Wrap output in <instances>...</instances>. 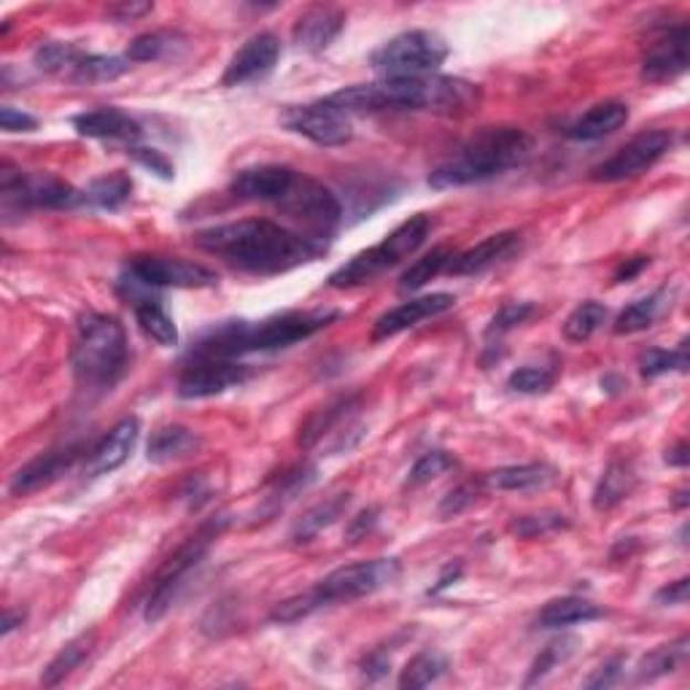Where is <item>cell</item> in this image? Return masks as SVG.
<instances>
[{
    "mask_svg": "<svg viewBox=\"0 0 690 690\" xmlns=\"http://www.w3.org/2000/svg\"><path fill=\"white\" fill-rule=\"evenodd\" d=\"M609 311L607 305L596 300H585L583 305H577L575 311L569 313V318L564 322V337L569 343H585L602 330V324L607 322Z\"/></svg>",
    "mask_w": 690,
    "mask_h": 690,
    "instance_id": "ab89813d",
    "label": "cell"
},
{
    "mask_svg": "<svg viewBox=\"0 0 690 690\" xmlns=\"http://www.w3.org/2000/svg\"><path fill=\"white\" fill-rule=\"evenodd\" d=\"M453 257H456L453 249L437 245V249H431L429 254L416 259V262L405 270L402 279H399V289H402V292H418V289L427 286L431 279H437L440 273H448V264L453 262Z\"/></svg>",
    "mask_w": 690,
    "mask_h": 690,
    "instance_id": "74e56055",
    "label": "cell"
},
{
    "mask_svg": "<svg viewBox=\"0 0 690 690\" xmlns=\"http://www.w3.org/2000/svg\"><path fill=\"white\" fill-rule=\"evenodd\" d=\"M534 313H537V305H534V302H508V305L499 307L496 316L491 318L489 330H485V337H489V341H494L496 337L499 341V337L508 335L510 330L526 324Z\"/></svg>",
    "mask_w": 690,
    "mask_h": 690,
    "instance_id": "7dc6e473",
    "label": "cell"
},
{
    "mask_svg": "<svg viewBox=\"0 0 690 690\" xmlns=\"http://www.w3.org/2000/svg\"><path fill=\"white\" fill-rule=\"evenodd\" d=\"M569 526V518L561 513H537V515H521L510 523V532L523 540L545 537V534L558 532V529Z\"/></svg>",
    "mask_w": 690,
    "mask_h": 690,
    "instance_id": "c3c4849f",
    "label": "cell"
},
{
    "mask_svg": "<svg viewBox=\"0 0 690 690\" xmlns=\"http://www.w3.org/2000/svg\"><path fill=\"white\" fill-rule=\"evenodd\" d=\"M22 620H24V615L20 613V615H14V613H6V618H3V628H0V634H11L14 631L17 626H22Z\"/></svg>",
    "mask_w": 690,
    "mask_h": 690,
    "instance_id": "be15d7a7",
    "label": "cell"
},
{
    "mask_svg": "<svg viewBox=\"0 0 690 690\" xmlns=\"http://www.w3.org/2000/svg\"><path fill=\"white\" fill-rule=\"evenodd\" d=\"M453 305L456 297L448 292L424 294V297L402 302V305L386 311L384 316L373 324V341H388V337L399 335V332L405 330H412V326L427 322V318L442 316V313L451 311Z\"/></svg>",
    "mask_w": 690,
    "mask_h": 690,
    "instance_id": "ffe728a7",
    "label": "cell"
},
{
    "mask_svg": "<svg viewBox=\"0 0 690 690\" xmlns=\"http://www.w3.org/2000/svg\"><path fill=\"white\" fill-rule=\"evenodd\" d=\"M688 459L690 456H688V442L686 440L677 442V446L667 453V464H671V467H688Z\"/></svg>",
    "mask_w": 690,
    "mask_h": 690,
    "instance_id": "94428289",
    "label": "cell"
},
{
    "mask_svg": "<svg viewBox=\"0 0 690 690\" xmlns=\"http://www.w3.org/2000/svg\"><path fill=\"white\" fill-rule=\"evenodd\" d=\"M448 669V658L440 656L437 650H424L418 656H412L408 661V667L399 675V688L405 690H416V688H427L431 682L440 680Z\"/></svg>",
    "mask_w": 690,
    "mask_h": 690,
    "instance_id": "f35d334b",
    "label": "cell"
},
{
    "mask_svg": "<svg viewBox=\"0 0 690 690\" xmlns=\"http://www.w3.org/2000/svg\"><path fill=\"white\" fill-rule=\"evenodd\" d=\"M521 243V236L513 230L508 232H496V236L480 240L472 249L461 251V254L453 257V262L448 264V273L451 275H480L485 270H491L494 264L508 259Z\"/></svg>",
    "mask_w": 690,
    "mask_h": 690,
    "instance_id": "cb8c5ba5",
    "label": "cell"
},
{
    "mask_svg": "<svg viewBox=\"0 0 690 690\" xmlns=\"http://www.w3.org/2000/svg\"><path fill=\"white\" fill-rule=\"evenodd\" d=\"M192 243L249 275H283L326 254V243L275 224L270 219H240L195 232Z\"/></svg>",
    "mask_w": 690,
    "mask_h": 690,
    "instance_id": "6da1fadb",
    "label": "cell"
},
{
    "mask_svg": "<svg viewBox=\"0 0 690 690\" xmlns=\"http://www.w3.org/2000/svg\"><path fill=\"white\" fill-rule=\"evenodd\" d=\"M459 575H461V564H456V566L451 564V566H448V569H446V575H442L440 581H437V585H435V588L429 590V594H440L442 588H448V585L459 581Z\"/></svg>",
    "mask_w": 690,
    "mask_h": 690,
    "instance_id": "6125c7cd",
    "label": "cell"
},
{
    "mask_svg": "<svg viewBox=\"0 0 690 690\" xmlns=\"http://www.w3.org/2000/svg\"><path fill=\"white\" fill-rule=\"evenodd\" d=\"M119 286L125 289L127 297L133 300V311H135V322H138L140 332L146 337H151L154 343L163 345V348H172L178 345V326L172 322V316L165 311V305L157 297H151V289L138 286V283L122 279Z\"/></svg>",
    "mask_w": 690,
    "mask_h": 690,
    "instance_id": "7402d4cb",
    "label": "cell"
},
{
    "mask_svg": "<svg viewBox=\"0 0 690 690\" xmlns=\"http://www.w3.org/2000/svg\"><path fill=\"white\" fill-rule=\"evenodd\" d=\"M399 572H402V566H399L397 558H373L337 566L335 572H330L311 590L281 602L273 609V620L275 624H297V620L307 618L316 609L330 607V604L365 599V596L375 594V590L397 583Z\"/></svg>",
    "mask_w": 690,
    "mask_h": 690,
    "instance_id": "8992f818",
    "label": "cell"
},
{
    "mask_svg": "<svg viewBox=\"0 0 690 690\" xmlns=\"http://www.w3.org/2000/svg\"><path fill=\"white\" fill-rule=\"evenodd\" d=\"M553 480H556V470L551 464L534 461V464L499 467V470L485 474L480 485H489V489L496 491H537L551 485Z\"/></svg>",
    "mask_w": 690,
    "mask_h": 690,
    "instance_id": "4316f807",
    "label": "cell"
},
{
    "mask_svg": "<svg viewBox=\"0 0 690 690\" xmlns=\"http://www.w3.org/2000/svg\"><path fill=\"white\" fill-rule=\"evenodd\" d=\"M90 451L82 446V442H71L65 448H54V451L39 453L35 459H30L28 464L17 470L14 478H11L9 491L14 496H28L33 491L46 489L54 480H60L63 474L76 464L79 456H86Z\"/></svg>",
    "mask_w": 690,
    "mask_h": 690,
    "instance_id": "e0dca14e",
    "label": "cell"
},
{
    "mask_svg": "<svg viewBox=\"0 0 690 690\" xmlns=\"http://www.w3.org/2000/svg\"><path fill=\"white\" fill-rule=\"evenodd\" d=\"M628 122V106L620 101H604L596 103L594 108L577 116L569 127H566V138L572 140H599L613 135Z\"/></svg>",
    "mask_w": 690,
    "mask_h": 690,
    "instance_id": "484cf974",
    "label": "cell"
},
{
    "mask_svg": "<svg viewBox=\"0 0 690 690\" xmlns=\"http://www.w3.org/2000/svg\"><path fill=\"white\" fill-rule=\"evenodd\" d=\"M294 178H297V170L289 168V165H254V168L236 172V178L230 181V195L240 202L279 206Z\"/></svg>",
    "mask_w": 690,
    "mask_h": 690,
    "instance_id": "d6986e66",
    "label": "cell"
},
{
    "mask_svg": "<svg viewBox=\"0 0 690 690\" xmlns=\"http://www.w3.org/2000/svg\"><path fill=\"white\" fill-rule=\"evenodd\" d=\"M388 669V658L384 656V652H373V656L365 661V677L367 680H378V677H384Z\"/></svg>",
    "mask_w": 690,
    "mask_h": 690,
    "instance_id": "91938a15",
    "label": "cell"
},
{
    "mask_svg": "<svg viewBox=\"0 0 690 690\" xmlns=\"http://www.w3.org/2000/svg\"><path fill=\"white\" fill-rule=\"evenodd\" d=\"M620 667H624V661H620V658H615V661L604 663V667L596 671L594 677H588V680H585V688H609V686H615V682H618V677H620Z\"/></svg>",
    "mask_w": 690,
    "mask_h": 690,
    "instance_id": "9f6ffc18",
    "label": "cell"
},
{
    "mask_svg": "<svg viewBox=\"0 0 690 690\" xmlns=\"http://www.w3.org/2000/svg\"><path fill=\"white\" fill-rule=\"evenodd\" d=\"M675 146V133L671 129H645V133L634 135L626 146L602 165L590 170V181L599 184H618L628 181V178L642 176L658 163V159Z\"/></svg>",
    "mask_w": 690,
    "mask_h": 690,
    "instance_id": "4fadbf2b",
    "label": "cell"
},
{
    "mask_svg": "<svg viewBox=\"0 0 690 690\" xmlns=\"http://www.w3.org/2000/svg\"><path fill=\"white\" fill-rule=\"evenodd\" d=\"M127 332L116 316L86 313L79 318L71 348V367L79 386L92 391H111L127 373Z\"/></svg>",
    "mask_w": 690,
    "mask_h": 690,
    "instance_id": "5b68a950",
    "label": "cell"
},
{
    "mask_svg": "<svg viewBox=\"0 0 690 690\" xmlns=\"http://www.w3.org/2000/svg\"><path fill=\"white\" fill-rule=\"evenodd\" d=\"M313 478H316V467H311V464H302V467H294V470H289L279 483H275V489L270 491L268 513H275V510L283 508V504L292 502L300 491H305L307 485L313 483Z\"/></svg>",
    "mask_w": 690,
    "mask_h": 690,
    "instance_id": "ee69618b",
    "label": "cell"
},
{
    "mask_svg": "<svg viewBox=\"0 0 690 690\" xmlns=\"http://www.w3.org/2000/svg\"><path fill=\"white\" fill-rule=\"evenodd\" d=\"M187 46V39L172 30H151L129 41L127 60L129 63H159V60L176 58Z\"/></svg>",
    "mask_w": 690,
    "mask_h": 690,
    "instance_id": "d6a6232c",
    "label": "cell"
},
{
    "mask_svg": "<svg viewBox=\"0 0 690 690\" xmlns=\"http://www.w3.org/2000/svg\"><path fill=\"white\" fill-rule=\"evenodd\" d=\"M0 195L6 206L46 208V211H65V208H79L86 202L82 189L71 187L63 178L52 172L14 170L9 159L0 168Z\"/></svg>",
    "mask_w": 690,
    "mask_h": 690,
    "instance_id": "8fae6325",
    "label": "cell"
},
{
    "mask_svg": "<svg viewBox=\"0 0 690 690\" xmlns=\"http://www.w3.org/2000/svg\"><path fill=\"white\" fill-rule=\"evenodd\" d=\"M281 127L302 135L316 146H345L354 138L351 116L332 106L326 97L316 103H305V106H286L281 114Z\"/></svg>",
    "mask_w": 690,
    "mask_h": 690,
    "instance_id": "5bb4252c",
    "label": "cell"
},
{
    "mask_svg": "<svg viewBox=\"0 0 690 690\" xmlns=\"http://www.w3.org/2000/svg\"><path fill=\"white\" fill-rule=\"evenodd\" d=\"M348 504H351V494H332L322 499L318 504H313V508L307 510L297 523H294L292 542L302 545V542H311L313 537H318L324 529H330L332 523L341 521V518L345 515V510H348Z\"/></svg>",
    "mask_w": 690,
    "mask_h": 690,
    "instance_id": "f1b7e54d",
    "label": "cell"
},
{
    "mask_svg": "<svg viewBox=\"0 0 690 690\" xmlns=\"http://www.w3.org/2000/svg\"><path fill=\"white\" fill-rule=\"evenodd\" d=\"M435 230V221H431L429 213H416L410 216L408 221L397 227L394 232L380 240V243L369 245V249L359 251L354 259L337 268L335 273L330 275V286L332 289H354V286H365V283H373L375 279L388 273L391 268L402 264L405 259H410L427 243V238Z\"/></svg>",
    "mask_w": 690,
    "mask_h": 690,
    "instance_id": "52a82bcc",
    "label": "cell"
},
{
    "mask_svg": "<svg viewBox=\"0 0 690 690\" xmlns=\"http://www.w3.org/2000/svg\"><path fill=\"white\" fill-rule=\"evenodd\" d=\"M483 92L478 84L456 76H402L380 79L332 92L326 101L345 116L380 114V111H431L442 116H464L478 106Z\"/></svg>",
    "mask_w": 690,
    "mask_h": 690,
    "instance_id": "7a4b0ae2",
    "label": "cell"
},
{
    "mask_svg": "<svg viewBox=\"0 0 690 690\" xmlns=\"http://www.w3.org/2000/svg\"><path fill=\"white\" fill-rule=\"evenodd\" d=\"M556 384V367H518L508 378V386L518 394H545L547 388Z\"/></svg>",
    "mask_w": 690,
    "mask_h": 690,
    "instance_id": "681fc988",
    "label": "cell"
},
{
    "mask_svg": "<svg viewBox=\"0 0 690 690\" xmlns=\"http://www.w3.org/2000/svg\"><path fill=\"white\" fill-rule=\"evenodd\" d=\"M532 154V138L526 129L499 125L480 127L451 157L442 159L429 172L431 189H459L472 184L491 181L504 176L508 170L521 168Z\"/></svg>",
    "mask_w": 690,
    "mask_h": 690,
    "instance_id": "277c9868",
    "label": "cell"
},
{
    "mask_svg": "<svg viewBox=\"0 0 690 690\" xmlns=\"http://www.w3.org/2000/svg\"><path fill=\"white\" fill-rule=\"evenodd\" d=\"M688 652H690L688 637H680V639H675V642L656 647V650L647 652L642 661H639L637 680L650 682V680H658V677L675 675L677 669H682L688 663Z\"/></svg>",
    "mask_w": 690,
    "mask_h": 690,
    "instance_id": "836d02e7",
    "label": "cell"
},
{
    "mask_svg": "<svg viewBox=\"0 0 690 690\" xmlns=\"http://www.w3.org/2000/svg\"><path fill=\"white\" fill-rule=\"evenodd\" d=\"M478 494H480V483L478 485H474V483L456 485L451 494L442 496L440 508H437V515H440V518H453V515L464 513V510L470 508L474 499H478Z\"/></svg>",
    "mask_w": 690,
    "mask_h": 690,
    "instance_id": "816d5d0a",
    "label": "cell"
},
{
    "mask_svg": "<svg viewBox=\"0 0 690 690\" xmlns=\"http://www.w3.org/2000/svg\"><path fill=\"white\" fill-rule=\"evenodd\" d=\"M281 58V39L275 33H257L251 35L243 46L232 54L230 65H227L224 76H221V84L224 86H240L257 82V79H264L270 71H273L275 63Z\"/></svg>",
    "mask_w": 690,
    "mask_h": 690,
    "instance_id": "ac0fdd59",
    "label": "cell"
},
{
    "mask_svg": "<svg viewBox=\"0 0 690 690\" xmlns=\"http://www.w3.org/2000/svg\"><path fill=\"white\" fill-rule=\"evenodd\" d=\"M0 127H3L6 133H33V129L39 127V119L24 114V111L3 106L0 108Z\"/></svg>",
    "mask_w": 690,
    "mask_h": 690,
    "instance_id": "f5cc1de1",
    "label": "cell"
},
{
    "mask_svg": "<svg viewBox=\"0 0 690 690\" xmlns=\"http://www.w3.org/2000/svg\"><path fill=\"white\" fill-rule=\"evenodd\" d=\"M669 300H671L669 289H658L650 297L631 302V305H628L626 311H620V316L615 318L613 332L615 335H637V332L650 330V326L661 318V313L667 311V305H671Z\"/></svg>",
    "mask_w": 690,
    "mask_h": 690,
    "instance_id": "1f68e13d",
    "label": "cell"
},
{
    "mask_svg": "<svg viewBox=\"0 0 690 690\" xmlns=\"http://www.w3.org/2000/svg\"><path fill=\"white\" fill-rule=\"evenodd\" d=\"M251 378L249 365H238L236 359H187L178 375V397L208 399L224 394L227 388L243 386Z\"/></svg>",
    "mask_w": 690,
    "mask_h": 690,
    "instance_id": "9a60e30c",
    "label": "cell"
},
{
    "mask_svg": "<svg viewBox=\"0 0 690 690\" xmlns=\"http://www.w3.org/2000/svg\"><path fill=\"white\" fill-rule=\"evenodd\" d=\"M337 318L341 311L335 307H316V311H286L262 322H224L208 330L189 351L187 359H238L257 351L289 348L332 326Z\"/></svg>",
    "mask_w": 690,
    "mask_h": 690,
    "instance_id": "3957f363",
    "label": "cell"
},
{
    "mask_svg": "<svg viewBox=\"0 0 690 690\" xmlns=\"http://www.w3.org/2000/svg\"><path fill=\"white\" fill-rule=\"evenodd\" d=\"M456 459L448 451H429L424 453L416 464L410 467L408 480H405V489H421V485L431 483L435 478L446 474L448 470H453Z\"/></svg>",
    "mask_w": 690,
    "mask_h": 690,
    "instance_id": "bcb514c9",
    "label": "cell"
},
{
    "mask_svg": "<svg viewBox=\"0 0 690 690\" xmlns=\"http://www.w3.org/2000/svg\"><path fill=\"white\" fill-rule=\"evenodd\" d=\"M197 448H200V437L192 429L170 424V427H159L154 431L146 456H149V461H154V464H168V461L195 453Z\"/></svg>",
    "mask_w": 690,
    "mask_h": 690,
    "instance_id": "4dcf8cb0",
    "label": "cell"
},
{
    "mask_svg": "<svg viewBox=\"0 0 690 690\" xmlns=\"http://www.w3.org/2000/svg\"><path fill=\"white\" fill-rule=\"evenodd\" d=\"M92 642H95V631H84V634H79L76 639H71V642H67L63 650H60L58 656L46 663V669H43V675H41L43 686L46 688L60 686L67 675H73V671L82 667L84 658L90 656Z\"/></svg>",
    "mask_w": 690,
    "mask_h": 690,
    "instance_id": "8d00e7d4",
    "label": "cell"
},
{
    "mask_svg": "<svg viewBox=\"0 0 690 690\" xmlns=\"http://www.w3.org/2000/svg\"><path fill=\"white\" fill-rule=\"evenodd\" d=\"M688 590H690V581L688 577H680V581L669 583L667 588L658 590L656 604H661V607H669V604H688Z\"/></svg>",
    "mask_w": 690,
    "mask_h": 690,
    "instance_id": "11a10c76",
    "label": "cell"
},
{
    "mask_svg": "<svg viewBox=\"0 0 690 690\" xmlns=\"http://www.w3.org/2000/svg\"><path fill=\"white\" fill-rule=\"evenodd\" d=\"M151 9H154L151 3H122V6H114V9H108V17L116 22H133V20H138V17L149 14Z\"/></svg>",
    "mask_w": 690,
    "mask_h": 690,
    "instance_id": "6f0895ef",
    "label": "cell"
},
{
    "mask_svg": "<svg viewBox=\"0 0 690 690\" xmlns=\"http://www.w3.org/2000/svg\"><path fill=\"white\" fill-rule=\"evenodd\" d=\"M227 523H230L227 521V515L206 521L200 529H197L192 537L184 542V545L178 547L168 561H165L163 569H159L157 577H154L149 599H146V607H144V618L149 620V624L163 618V615L172 607V602L178 599V590L187 585L189 575H192L197 566L202 564V558L208 556V551H211L216 537L224 532Z\"/></svg>",
    "mask_w": 690,
    "mask_h": 690,
    "instance_id": "ba28073f",
    "label": "cell"
},
{
    "mask_svg": "<svg viewBox=\"0 0 690 690\" xmlns=\"http://www.w3.org/2000/svg\"><path fill=\"white\" fill-rule=\"evenodd\" d=\"M82 52H79L73 43H63V41H46L35 49L33 60L41 71L46 73H71L73 65L79 63Z\"/></svg>",
    "mask_w": 690,
    "mask_h": 690,
    "instance_id": "f6af8a7d",
    "label": "cell"
},
{
    "mask_svg": "<svg viewBox=\"0 0 690 690\" xmlns=\"http://www.w3.org/2000/svg\"><path fill=\"white\" fill-rule=\"evenodd\" d=\"M127 154L135 159V163L144 165L146 170H151L154 176L165 178V181H172V176H176V168H172V163L165 157L163 151L146 149V146H129Z\"/></svg>",
    "mask_w": 690,
    "mask_h": 690,
    "instance_id": "f907efd6",
    "label": "cell"
},
{
    "mask_svg": "<svg viewBox=\"0 0 690 690\" xmlns=\"http://www.w3.org/2000/svg\"><path fill=\"white\" fill-rule=\"evenodd\" d=\"M639 369L645 378H658L663 373H688V341H682L675 351L647 348L639 359Z\"/></svg>",
    "mask_w": 690,
    "mask_h": 690,
    "instance_id": "b9f144b4",
    "label": "cell"
},
{
    "mask_svg": "<svg viewBox=\"0 0 690 690\" xmlns=\"http://www.w3.org/2000/svg\"><path fill=\"white\" fill-rule=\"evenodd\" d=\"M356 405V397H341L335 402H330L326 408L316 410L300 429V446L311 448L318 440H324L326 435H335V427H341L343 421H348V412Z\"/></svg>",
    "mask_w": 690,
    "mask_h": 690,
    "instance_id": "d590c367",
    "label": "cell"
},
{
    "mask_svg": "<svg viewBox=\"0 0 690 690\" xmlns=\"http://www.w3.org/2000/svg\"><path fill=\"white\" fill-rule=\"evenodd\" d=\"M650 264V257H634V259H626L624 264L618 268V273H615V283H626L631 279H637L639 273Z\"/></svg>",
    "mask_w": 690,
    "mask_h": 690,
    "instance_id": "680465c9",
    "label": "cell"
},
{
    "mask_svg": "<svg viewBox=\"0 0 690 690\" xmlns=\"http://www.w3.org/2000/svg\"><path fill=\"white\" fill-rule=\"evenodd\" d=\"M129 71L127 58H114V54H84L79 58V63L73 65L71 76L76 82H114L122 73Z\"/></svg>",
    "mask_w": 690,
    "mask_h": 690,
    "instance_id": "60d3db41",
    "label": "cell"
},
{
    "mask_svg": "<svg viewBox=\"0 0 690 690\" xmlns=\"http://www.w3.org/2000/svg\"><path fill=\"white\" fill-rule=\"evenodd\" d=\"M122 279L138 283L144 289H211L219 275L200 262H189L181 257L140 254L127 262Z\"/></svg>",
    "mask_w": 690,
    "mask_h": 690,
    "instance_id": "7c38bea8",
    "label": "cell"
},
{
    "mask_svg": "<svg viewBox=\"0 0 690 690\" xmlns=\"http://www.w3.org/2000/svg\"><path fill=\"white\" fill-rule=\"evenodd\" d=\"M73 127H76L79 135L84 138H95V140H125V144L133 146L135 140L144 135L138 122L133 116L125 114L122 108H95V111H84V114L73 116Z\"/></svg>",
    "mask_w": 690,
    "mask_h": 690,
    "instance_id": "603a6c76",
    "label": "cell"
},
{
    "mask_svg": "<svg viewBox=\"0 0 690 690\" xmlns=\"http://www.w3.org/2000/svg\"><path fill=\"white\" fill-rule=\"evenodd\" d=\"M451 49L431 30H408L394 35L378 52H373L369 63L380 73V79L429 76L448 60Z\"/></svg>",
    "mask_w": 690,
    "mask_h": 690,
    "instance_id": "9c48e42d",
    "label": "cell"
},
{
    "mask_svg": "<svg viewBox=\"0 0 690 690\" xmlns=\"http://www.w3.org/2000/svg\"><path fill=\"white\" fill-rule=\"evenodd\" d=\"M138 437H140L138 418L135 416L122 418V421L116 424V427L111 429L95 448H90L84 472L90 474V478H97V474H108V472L119 470V467L129 459V453L135 451V446H138Z\"/></svg>",
    "mask_w": 690,
    "mask_h": 690,
    "instance_id": "44dd1931",
    "label": "cell"
},
{
    "mask_svg": "<svg viewBox=\"0 0 690 690\" xmlns=\"http://www.w3.org/2000/svg\"><path fill=\"white\" fill-rule=\"evenodd\" d=\"M637 489V470L631 467V461H609V467L604 470L602 480L596 483L594 491V508L596 510H613L618 508L624 499L631 496V491Z\"/></svg>",
    "mask_w": 690,
    "mask_h": 690,
    "instance_id": "f546056e",
    "label": "cell"
},
{
    "mask_svg": "<svg viewBox=\"0 0 690 690\" xmlns=\"http://www.w3.org/2000/svg\"><path fill=\"white\" fill-rule=\"evenodd\" d=\"M688 22L663 28L642 54V79L645 82H671L688 71Z\"/></svg>",
    "mask_w": 690,
    "mask_h": 690,
    "instance_id": "2e32d148",
    "label": "cell"
},
{
    "mask_svg": "<svg viewBox=\"0 0 690 690\" xmlns=\"http://www.w3.org/2000/svg\"><path fill=\"white\" fill-rule=\"evenodd\" d=\"M675 496H677V499H675V508H677V510L688 508V491H677Z\"/></svg>",
    "mask_w": 690,
    "mask_h": 690,
    "instance_id": "e7e4bbea",
    "label": "cell"
},
{
    "mask_svg": "<svg viewBox=\"0 0 690 690\" xmlns=\"http://www.w3.org/2000/svg\"><path fill=\"white\" fill-rule=\"evenodd\" d=\"M604 618L599 604L583 599V596H561L547 602L537 615V628H566L575 624H590Z\"/></svg>",
    "mask_w": 690,
    "mask_h": 690,
    "instance_id": "83f0119b",
    "label": "cell"
},
{
    "mask_svg": "<svg viewBox=\"0 0 690 690\" xmlns=\"http://www.w3.org/2000/svg\"><path fill=\"white\" fill-rule=\"evenodd\" d=\"M86 202L103 208V211H119L133 195V178L125 170H111L103 176L92 178L84 189Z\"/></svg>",
    "mask_w": 690,
    "mask_h": 690,
    "instance_id": "e575fe53",
    "label": "cell"
},
{
    "mask_svg": "<svg viewBox=\"0 0 690 690\" xmlns=\"http://www.w3.org/2000/svg\"><path fill=\"white\" fill-rule=\"evenodd\" d=\"M577 645H581V639L577 637H561V639H553L551 645L542 647V652L537 658H534L532 663V671H529L526 682L523 686H537V682L542 680L545 675H551L553 669L558 667V663H564L566 658L572 656V652L577 650Z\"/></svg>",
    "mask_w": 690,
    "mask_h": 690,
    "instance_id": "7bdbcfd3",
    "label": "cell"
},
{
    "mask_svg": "<svg viewBox=\"0 0 690 690\" xmlns=\"http://www.w3.org/2000/svg\"><path fill=\"white\" fill-rule=\"evenodd\" d=\"M275 208L305 227V236L322 240V243L335 236L343 221V206L337 195L316 178L305 176V172H297L289 192L281 197Z\"/></svg>",
    "mask_w": 690,
    "mask_h": 690,
    "instance_id": "30bf717a",
    "label": "cell"
},
{
    "mask_svg": "<svg viewBox=\"0 0 690 690\" xmlns=\"http://www.w3.org/2000/svg\"><path fill=\"white\" fill-rule=\"evenodd\" d=\"M345 28V14L341 9H332V6H316V9H307L294 24L292 35L294 43L307 52H324L332 46V41L343 33Z\"/></svg>",
    "mask_w": 690,
    "mask_h": 690,
    "instance_id": "d4e9b609",
    "label": "cell"
},
{
    "mask_svg": "<svg viewBox=\"0 0 690 690\" xmlns=\"http://www.w3.org/2000/svg\"><path fill=\"white\" fill-rule=\"evenodd\" d=\"M378 515H380L378 508H367V510H362L356 518H351L348 529H345V537H348V542L367 537V534L378 526Z\"/></svg>",
    "mask_w": 690,
    "mask_h": 690,
    "instance_id": "db71d44e",
    "label": "cell"
}]
</instances>
